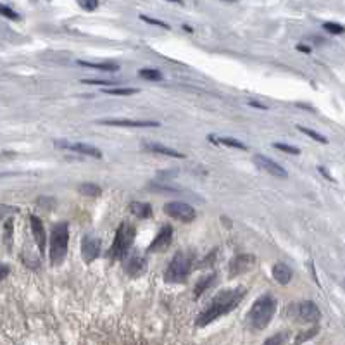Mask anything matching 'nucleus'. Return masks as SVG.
<instances>
[{
    "instance_id": "obj_13",
    "label": "nucleus",
    "mask_w": 345,
    "mask_h": 345,
    "mask_svg": "<svg viewBox=\"0 0 345 345\" xmlns=\"http://www.w3.org/2000/svg\"><path fill=\"white\" fill-rule=\"evenodd\" d=\"M99 124L104 126H123V128H157V121H133V119H102Z\"/></svg>"
},
{
    "instance_id": "obj_28",
    "label": "nucleus",
    "mask_w": 345,
    "mask_h": 345,
    "mask_svg": "<svg viewBox=\"0 0 345 345\" xmlns=\"http://www.w3.org/2000/svg\"><path fill=\"white\" fill-rule=\"evenodd\" d=\"M323 28L326 29V31L333 33V35H342V33H344V26L338 25V23H324Z\"/></svg>"
},
{
    "instance_id": "obj_21",
    "label": "nucleus",
    "mask_w": 345,
    "mask_h": 345,
    "mask_svg": "<svg viewBox=\"0 0 345 345\" xmlns=\"http://www.w3.org/2000/svg\"><path fill=\"white\" fill-rule=\"evenodd\" d=\"M211 140H214V142H218V144H221V145H226V147H233V148H240V150H245V145L242 144L240 140H236V138H230V137H221V138H216L214 135H211Z\"/></svg>"
},
{
    "instance_id": "obj_20",
    "label": "nucleus",
    "mask_w": 345,
    "mask_h": 345,
    "mask_svg": "<svg viewBox=\"0 0 345 345\" xmlns=\"http://www.w3.org/2000/svg\"><path fill=\"white\" fill-rule=\"evenodd\" d=\"M78 64L83 67H92V69L97 71H107V73H114V71L119 69L117 64H111V62H102V64H92V62H85V60H78Z\"/></svg>"
},
{
    "instance_id": "obj_19",
    "label": "nucleus",
    "mask_w": 345,
    "mask_h": 345,
    "mask_svg": "<svg viewBox=\"0 0 345 345\" xmlns=\"http://www.w3.org/2000/svg\"><path fill=\"white\" fill-rule=\"evenodd\" d=\"M214 282H216V275H205V276H202V278L197 282V285H195V292H194L195 299H199V297H201L202 293H204L205 290H207Z\"/></svg>"
},
{
    "instance_id": "obj_8",
    "label": "nucleus",
    "mask_w": 345,
    "mask_h": 345,
    "mask_svg": "<svg viewBox=\"0 0 345 345\" xmlns=\"http://www.w3.org/2000/svg\"><path fill=\"white\" fill-rule=\"evenodd\" d=\"M54 145H56V147H59V148H64V150L78 152V154L90 155V157H95V159L102 157V152H100L97 147H93V145H88V144H71V142L59 140V142H54Z\"/></svg>"
},
{
    "instance_id": "obj_5",
    "label": "nucleus",
    "mask_w": 345,
    "mask_h": 345,
    "mask_svg": "<svg viewBox=\"0 0 345 345\" xmlns=\"http://www.w3.org/2000/svg\"><path fill=\"white\" fill-rule=\"evenodd\" d=\"M192 261L190 257L183 252H176L172 256L168 269L164 273V280L168 283H185L190 276Z\"/></svg>"
},
{
    "instance_id": "obj_24",
    "label": "nucleus",
    "mask_w": 345,
    "mask_h": 345,
    "mask_svg": "<svg viewBox=\"0 0 345 345\" xmlns=\"http://www.w3.org/2000/svg\"><path fill=\"white\" fill-rule=\"evenodd\" d=\"M104 93H107V95H135V93H138V88H106Z\"/></svg>"
},
{
    "instance_id": "obj_12",
    "label": "nucleus",
    "mask_w": 345,
    "mask_h": 345,
    "mask_svg": "<svg viewBox=\"0 0 345 345\" xmlns=\"http://www.w3.org/2000/svg\"><path fill=\"white\" fill-rule=\"evenodd\" d=\"M171 242H172V228L169 225H166L159 230L157 236L148 245V252H162V250L171 245Z\"/></svg>"
},
{
    "instance_id": "obj_35",
    "label": "nucleus",
    "mask_w": 345,
    "mask_h": 345,
    "mask_svg": "<svg viewBox=\"0 0 345 345\" xmlns=\"http://www.w3.org/2000/svg\"><path fill=\"white\" fill-rule=\"evenodd\" d=\"M297 50H300V52H306V54L311 52V49L307 45H297Z\"/></svg>"
},
{
    "instance_id": "obj_16",
    "label": "nucleus",
    "mask_w": 345,
    "mask_h": 345,
    "mask_svg": "<svg viewBox=\"0 0 345 345\" xmlns=\"http://www.w3.org/2000/svg\"><path fill=\"white\" fill-rule=\"evenodd\" d=\"M292 276H293L292 269H290L287 264H283V262H278V264L273 266V278H275L280 285H287V283H290Z\"/></svg>"
},
{
    "instance_id": "obj_31",
    "label": "nucleus",
    "mask_w": 345,
    "mask_h": 345,
    "mask_svg": "<svg viewBox=\"0 0 345 345\" xmlns=\"http://www.w3.org/2000/svg\"><path fill=\"white\" fill-rule=\"evenodd\" d=\"M142 19H144L145 23H148V25H157V26H161V28H164V29H169V25H166V23H162V21H157V19L147 18V16H142Z\"/></svg>"
},
{
    "instance_id": "obj_9",
    "label": "nucleus",
    "mask_w": 345,
    "mask_h": 345,
    "mask_svg": "<svg viewBox=\"0 0 345 345\" xmlns=\"http://www.w3.org/2000/svg\"><path fill=\"white\" fill-rule=\"evenodd\" d=\"M100 254V238L93 235H86L81 240V256L86 262L95 261Z\"/></svg>"
},
{
    "instance_id": "obj_30",
    "label": "nucleus",
    "mask_w": 345,
    "mask_h": 345,
    "mask_svg": "<svg viewBox=\"0 0 345 345\" xmlns=\"http://www.w3.org/2000/svg\"><path fill=\"white\" fill-rule=\"evenodd\" d=\"M80 7L85 9V11H95L97 7H99V2L97 0H85V2H80Z\"/></svg>"
},
{
    "instance_id": "obj_29",
    "label": "nucleus",
    "mask_w": 345,
    "mask_h": 345,
    "mask_svg": "<svg viewBox=\"0 0 345 345\" xmlns=\"http://www.w3.org/2000/svg\"><path fill=\"white\" fill-rule=\"evenodd\" d=\"M273 147L278 148V150L287 152V154H293V155H299L300 154L299 148H297V147H290V145H287V144H273Z\"/></svg>"
},
{
    "instance_id": "obj_10",
    "label": "nucleus",
    "mask_w": 345,
    "mask_h": 345,
    "mask_svg": "<svg viewBox=\"0 0 345 345\" xmlns=\"http://www.w3.org/2000/svg\"><path fill=\"white\" fill-rule=\"evenodd\" d=\"M256 262V257L252 254H240V256H235L230 261V275L236 276V275H243L247 273Z\"/></svg>"
},
{
    "instance_id": "obj_22",
    "label": "nucleus",
    "mask_w": 345,
    "mask_h": 345,
    "mask_svg": "<svg viewBox=\"0 0 345 345\" xmlns=\"http://www.w3.org/2000/svg\"><path fill=\"white\" fill-rule=\"evenodd\" d=\"M78 192L81 195H86V197H99L100 195V187H97L95 183H81L78 187Z\"/></svg>"
},
{
    "instance_id": "obj_18",
    "label": "nucleus",
    "mask_w": 345,
    "mask_h": 345,
    "mask_svg": "<svg viewBox=\"0 0 345 345\" xmlns=\"http://www.w3.org/2000/svg\"><path fill=\"white\" fill-rule=\"evenodd\" d=\"M130 211H131V214L137 216V218H140V219L148 218V216L152 214V207H150V204H147V202H131Z\"/></svg>"
},
{
    "instance_id": "obj_1",
    "label": "nucleus",
    "mask_w": 345,
    "mask_h": 345,
    "mask_svg": "<svg viewBox=\"0 0 345 345\" xmlns=\"http://www.w3.org/2000/svg\"><path fill=\"white\" fill-rule=\"evenodd\" d=\"M243 297H245V290H243L242 287H238V288L221 290V292H218L212 297L211 304L199 314L195 324H197V326H207L209 323L216 321L218 317L225 316V314L231 313L233 309H236V306L242 302Z\"/></svg>"
},
{
    "instance_id": "obj_23",
    "label": "nucleus",
    "mask_w": 345,
    "mask_h": 345,
    "mask_svg": "<svg viewBox=\"0 0 345 345\" xmlns=\"http://www.w3.org/2000/svg\"><path fill=\"white\" fill-rule=\"evenodd\" d=\"M138 74L148 81H161L162 80L161 71H157V69H140L138 71Z\"/></svg>"
},
{
    "instance_id": "obj_7",
    "label": "nucleus",
    "mask_w": 345,
    "mask_h": 345,
    "mask_svg": "<svg viewBox=\"0 0 345 345\" xmlns=\"http://www.w3.org/2000/svg\"><path fill=\"white\" fill-rule=\"evenodd\" d=\"M254 164H256L259 169H262V171H266L268 174L275 176V178H287V176H288L287 169L282 168V166H280L278 162L273 161V159H269L268 155L256 154V155H254Z\"/></svg>"
},
{
    "instance_id": "obj_26",
    "label": "nucleus",
    "mask_w": 345,
    "mask_h": 345,
    "mask_svg": "<svg viewBox=\"0 0 345 345\" xmlns=\"http://www.w3.org/2000/svg\"><path fill=\"white\" fill-rule=\"evenodd\" d=\"M0 16H4V18H7V19H12V21H18L19 19L18 12H14L11 7H7V5H4V4H0Z\"/></svg>"
},
{
    "instance_id": "obj_34",
    "label": "nucleus",
    "mask_w": 345,
    "mask_h": 345,
    "mask_svg": "<svg viewBox=\"0 0 345 345\" xmlns=\"http://www.w3.org/2000/svg\"><path fill=\"white\" fill-rule=\"evenodd\" d=\"M7 275H9V266L7 264H2V262H0V280H4Z\"/></svg>"
},
{
    "instance_id": "obj_27",
    "label": "nucleus",
    "mask_w": 345,
    "mask_h": 345,
    "mask_svg": "<svg viewBox=\"0 0 345 345\" xmlns=\"http://www.w3.org/2000/svg\"><path fill=\"white\" fill-rule=\"evenodd\" d=\"M299 130L302 131V133H306V135H309L313 140H316V142H321V144H326V138L323 137V135H319V133H316L314 130H309V128H304V126H299Z\"/></svg>"
},
{
    "instance_id": "obj_25",
    "label": "nucleus",
    "mask_w": 345,
    "mask_h": 345,
    "mask_svg": "<svg viewBox=\"0 0 345 345\" xmlns=\"http://www.w3.org/2000/svg\"><path fill=\"white\" fill-rule=\"evenodd\" d=\"M287 342V335L285 333H276L273 337H269L268 340L264 342V345H285Z\"/></svg>"
},
{
    "instance_id": "obj_17",
    "label": "nucleus",
    "mask_w": 345,
    "mask_h": 345,
    "mask_svg": "<svg viewBox=\"0 0 345 345\" xmlns=\"http://www.w3.org/2000/svg\"><path fill=\"white\" fill-rule=\"evenodd\" d=\"M145 148L152 152H157V154H162V155H169V157H174V159H183L185 155L181 152L174 150V148H169V147H164L161 144H145Z\"/></svg>"
},
{
    "instance_id": "obj_33",
    "label": "nucleus",
    "mask_w": 345,
    "mask_h": 345,
    "mask_svg": "<svg viewBox=\"0 0 345 345\" xmlns=\"http://www.w3.org/2000/svg\"><path fill=\"white\" fill-rule=\"evenodd\" d=\"M83 83H88V85H113L114 81H107V80H83Z\"/></svg>"
},
{
    "instance_id": "obj_6",
    "label": "nucleus",
    "mask_w": 345,
    "mask_h": 345,
    "mask_svg": "<svg viewBox=\"0 0 345 345\" xmlns=\"http://www.w3.org/2000/svg\"><path fill=\"white\" fill-rule=\"evenodd\" d=\"M164 212L169 218L183 223H190L195 219V209L187 202H168L164 205Z\"/></svg>"
},
{
    "instance_id": "obj_32",
    "label": "nucleus",
    "mask_w": 345,
    "mask_h": 345,
    "mask_svg": "<svg viewBox=\"0 0 345 345\" xmlns=\"http://www.w3.org/2000/svg\"><path fill=\"white\" fill-rule=\"evenodd\" d=\"M12 212H16L14 207H7V205H0V219L5 218L7 214H12Z\"/></svg>"
},
{
    "instance_id": "obj_11",
    "label": "nucleus",
    "mask_w": 345,
    "mask_h": 345,
    "mask_svg": "<svg viewBox=\"0 0 345 345\" xmlns=\"http://www.w3.org/2000/svg\"><path fill=\"white\" fill-rule=\"evenodd\" d=\"M295 313H297V316H299V319L304 321V323H316L321 316L319 307H317L313 300H304V302H300L299 306L295 307Z\"/></svg>"
},
{
    "instance_id": "obj_2",
    "label": "nucleus",
    "mask_w": 345,
    "mask_h": 345,
    "mask_svg": "<svg viewBox=\"0 0 345 345\" xmlns=\"http://www.w3.org/2000/svg\"><path fill=\"white\" fill-rule=\"evenodd\" d=\"M276 300L271 295H261L256 302L252 304L249 314H247V321H249L250 328L254 330H264L269 323H271L273 316L276 313Z\"/></svg>"
},
{
    "instance_id": "obj_14",
    "label": "nucleus",
    "mask_w": 345,
    "mask_h": 345,
    "mask_svg": "<svg viewBox=\"0 0 345 345\" xmlns=\"http://www.w3.org/2000/svg\"><path fill=\"white\" fill-rule=\"evenodd\" d=\"M29 223H31L33 238H35L40 252H43V249H45V228H43V223L40 221L38 216H29Z\"/></svg>"
},
{
    "instance_id": "obj_36",
    "label": "nucleus",
    "mask_w": 345,
    "mask_h": 345,
    "mask_svg": "<svg viewBox=\"0 0 345 345\" xmlns=\"http://www.w3.org/2000/svg\"><path fill=\"white\" fill-rule=\"evenodd\" d=\"M249 106H252V107H257V109H261V111H266V106H262V104H257V102H249Z\"/></svg>"
},
{
    "instance_id": "obj_15",
    "label": "nucleus",
    "mask_w": 345,
    "mask_h": 345,
    "mask_svg": "<svg viewBox=\"0 0 345 345\" xmlns=\"http://www.w3.org/2000/svg\"><path fill=\"white\" fill-rule=\"evenodd\" d=\"M126 271L130 273L131 276H142L147 271V261H145L144 257H138V256L130 257L126 262Z\"/></svg>"
},
{
    "instance_id": "obj_3",
    "label": "nucleus",
    "mask_w": 345,
    "mask_h": 345,
    "mask_svg": "<svg viewBox=\"0 0 345 345\" xmlns=\"http://www.w3.org/2000/svg\"><path fill=\"white\" fill-rule=\"evenodd\" d=\"M69 242V226L67 223H57L50 233V261L54 266L60 264L67 254Z\"/></svg>"
},
{
    "instance_id": "obj_4",
    "label": "nucleus",
    "mask_w": 345,
    "mask_h": 345,
    "mask_svg": "<svg viewBox=\"0 0 345 345\" xmlns=\"http://www.w3.org/2000/svg\"><path fill=\"white\" fill-rule=\"evenodd\" d=\"M135 235H137V230H135L133 225H130V223H121L116 231V236H114L113 247H111L109 252H107L109 259H121V257L130 250V247L133 245Z\"/></svg>"
}]
</instances>
